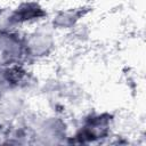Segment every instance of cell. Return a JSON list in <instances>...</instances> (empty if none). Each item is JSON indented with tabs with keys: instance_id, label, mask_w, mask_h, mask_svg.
Wrapping results in <instances>:
<instances>
[{
	"instance_id": "obj_1",
	"label": "cell",
	"mask_w": 146,
	"mask_h": 146,
	"mask_svg": "<svg viewBox=\"0 0 146 146\" xmlns=\"http://www.w3.org/2000/svg\"><path fill=\"white\" fill-rule=\"evenodd\" d=\"M115 115L108 111H90L83 114L71 130L68 145H97L110 143L114 135Z\"/></svg>"
},
{
	"instance_id": "obj_2",
	"label": "cell",
	"mask_w": 146,
	"mask_h": 146,
	"mask_svg": "<svg viewBox=\"0 0 146 146\" xmlns=\"http://www.w3.org/2000/svg\"><path fill=\"white\" fill-rule=\"evenodd\" d=\"M57 32L46 22L23 31L25 64L31 66L49 60L57 50Z\"/></svg>"
},
{
	"instance_id": "obj_3",
	"label": "cell",
	"mask_w": 146,
	"mask_h": 146,
	"mask_svg": "<svg viewBox=\"0 0 146 146\" xmlns=\"http://www.w3.org/2000/svg\"><path fill=\"white\" fill-rule=\"evenodd\" d=\"M33 133L32 144L36 145H64L71 133V127L65 114L54 112L33 113L31 120Z\"/></svg>"
},
{
	"instance_id": "obj_4",
	"label": "cell",
	"mask_w": 146,
	"mask_h": 146,
	"mask_svg": "<svg viewBox=\"0 0 146 146\" xmlns=\"http://www.w3.org/2000/svg\"><path fill=\"white\" fill-rule=\"evenodd\" d=\"M92 13V7L87 3L67 6L50 11L47 23L57 33H67L78 24L87 21Z\"/></svg>"
},
{
	"instance_id": "obj_5",
	"label": "cell",
	"mask_w": 146,
	"mask_h": 146,
	"mask_svg": "<svg viewBox=\"0 0 146 146\" xmlns=\"http://www.w3.org/2000/svg\"><path fill=\"white\" fill-rule=\"evenodd\" d=\"M11 11L21 31L46 23L50 14L42 0H19L11 6Z\"/></svg>"
},
{
	"instance_id": "obj_6",
	"label": "cell",
	"mask_w": 146,
	"mask_h": 146,
	"mask_svg": "<svg viewBox=\"0 0 146 146\" xmlns=\"http://www.w3.org/2000/svg\"><path fill=\"white\" fill-rule=\"evenodd\" d=\"M25 64L23 31L0 32V66Z\"/></svg>"
},
{
	"instance_id": "obj_7",
	"label": "cell",
	"mask_w": 146,
	"mask_h": 146,
	"mask_svg": "<svg viewBox=\"0 0 146 146\" xmlns=\"http://www.w3.org/2000/svg\"><path fill=\"white\" fill-rule=\"evenodd\" d=\"M29 110L27 94L22 90H11L0 98V120L8 124L19 120Z\"/></svg>"
},
{
	"instance_id": "obj_8",
	"label": "cell",
	"mask_w": 146,
	"mask_h": 146,
	"mask_svg": "<svg viewBox=\"0 0 146 146\" xmlns=\"http://www.w3.org/2000/svg\"><path fill=\"white\" fill-rule=\"evenodd\" d=\"M65 34L66 36H68V40L76 46H82V44H86L90 40L91 30H90V26L87 24V21H83Z\"/></svg>"
},
{
	"instance_id": "obj_9",
	"label": "cell",
	"mask_w": 146,
	"mask_h": 146,
	"mask_svg": "<svg viewBox=\"0 0 146 146\" xmlns=\"http://www.w3.org/2000/svg\"><path fill=\"white\" fill-rule=\"evenodd\" d=\"M21 31L17 26L13 11L11 6H5L0 8V32H16Z\"/></svg>"
},
{
	"instance_id": "obj_10",
	"label": "cell",
	"mask_w": 146,
	"mask_h": 146,
	"mask_svg": "<svg viewBox=\"0 0 146 146\" xmlns=\"http://www.w3.org/2000/svg\"><path fill=\"white\" fill-rule=\"evenodd\" d=\"M1 7H2V6H1V3H0V8H1Z\"/></svg>"
},
{
	"instance_id": "obj_11",
	"label": "cell",
	"mask_w": 146,
	"mask_h": 146,
	"mask_svg": "<svg viewBox=\"0 0 146 146\" xmlns=\"http://www.w3.org/2000/svg\"><path fill=\"white\" fill-rule=\"evenodd\" d=\"M42 1H47V0H42Z\"/></svg>"
}]
</instances>
